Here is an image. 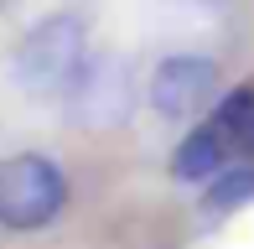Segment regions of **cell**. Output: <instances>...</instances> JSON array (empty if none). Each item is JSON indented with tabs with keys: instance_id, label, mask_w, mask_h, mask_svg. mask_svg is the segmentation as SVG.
<instances>
[{
	"instance_id": "obj_7",
	"label": "cell",
	"mask_w": 254,
	"mask_h": 249,
	"mask_svg": "<svg viewBox=\"0 0 254 249\" xmlns=\"http://www.w3.org/2000/svg\"><path fill=\"white\" fill-rule=\"evenodd\" d=\"M213 120H218V130H223L234 145H244V135H249V124H254V88H234V94H223L218 109H213Z\"/></svg>"
},
{
	"instance_id": "obj_2",
	"label": "cell",
	"mask_w": 254,
	"mask_h": 249,
	"mask_svg": "<svg viewBox=\"0 0 254 249\" xmlns=\"http://www.w3.org/2000/svg\"><path fill=\"white\" fill-rule=\"evenodd\" d=\"M67 208V177L52 156L16 151L0 161V229L37 234Z\"/></svg>"
},
{
	"instance_id": "obj_1",
	"label": "cell",
	"mask_w": 254,
	"mask_h": 249,
	"mask_svg": "<svg viewBox=\"0 0 254 249\" xmlns=\"http://www.w3.org/2000/svg\"><path fill=\"white\" fill-rule=\"evenodd\" d=\"M83 62H88V16L52 10V16L31 21L26 37L16 42L10 73L26 99H63Z\"/></svg>"
},
{
	"instance_id": "obj_3",
	"label": "cell",
	"mask_w": 254,
	"mask_h": 249,
	"mask_svg": "<svg viewBox=\"0 0 254 249\" xmlns=\"http://www.w3.org/2000/svg\"><path fill=\"white\" fill-rule=\"evenodd\" d=\"M67 120L78 130H114L130 120L135 88H130V62L120 52H88V62L78 67L73 88L63 94Z\"/></svg>"
},
{
	"instance_id": "obj_5",
	"label": "cell",
	"mask_w": 254,
	"mask_h": 249,
	"mask_svg": "<svg viewBox=\"0 0 254 249\" xmlns=\"http://www.w3.org/2000/svg\"><path fill=\"white\" fill-rule=\"evenodd\" d=\"M228 151H234V140L218 130V120H207V124H197V130H187V140L177 145L171 177H177V182H202L207 187L228 166Z\"/></svg>"
},
{
	"instance_id": "obj_6",
	"label": "cell",
	"mask_w": 254,
	"mask_h": 249,
	"mask_svg": "<svg viewBox=\"0 0 254 249\" xmlns=\"http://www.w3.org/2000/svg\"><path fill=\"white\" fill-rule=\"evenodd\" d=\"M254 197V156H244L239 166H223L213 182L202 187V208L207 213H234Z\"/></svg>"
},
{
	"instance_id": "obj_4",
	"label": "cell",
	"mask_w": 254,
	"mask_h": 249,
	"mask_svg": "<svg viewBox=\"0 0 254 249\" xmlns=\"http://www.w3.org/2000/svg\"><path fill=\"white\" fill-rule=\"evenodd\" d=\"M145 94H151V109L161 120H197L218 99V62L197 58V52H171L156 62Z\"/></svg>"
}]
</instances>
